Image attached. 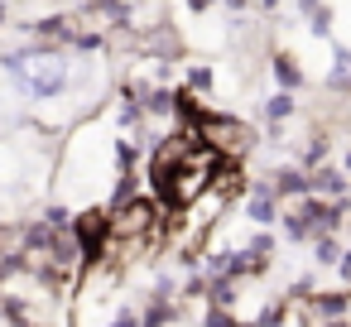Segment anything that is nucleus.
I'll use <instances>...</instances> for the list:
<instances>
[{"instance_id":"9","label":"nucleus","mask_w":351,"mask_h":327,"mask_svg":"<svg viewBox=\"0 0 351 327\" xmlns=\"http://www.w3.org/2000/svg\"><path fill=\"white\" fill-rule=\"evenodd\" d=\"M341 169H346V173H351V149H346V154H341Z\"/></svg>"},{"instance_id":"7","label":"nucleus","mask_w":351,"mask_h":327,"mask_svg":"<svg viewBox=\"0 0 351 327\" xmlns=\"http://www.w3.org/2000/svg\"><path fill=\"white\" fill-rule=\"evenodd\" d=\"M212 82H217V77H212V68H207V63H188V68H183V87H188V92H197L202 101L212 97Z\"/></svg>"},{"instance_id":"8","label":"nucleus","mask_w":351,"mask_h":327,"mask_svg":"<svg viewBox=\"0 0 351 327\" xmlns=\"http://www.w3.org/2000/svg\"><path fill=\"white\" fill-rule=\"evenodd\" d=\"M322 5H327V0H298V15L308 20V15H313V10H322Z\"/></svg>"},{"instance_id":"1","label":"nucleus","mask_w":351,"mask_h":327,"mask_svg":"<svg viewBox=\"0 0 351 327\" xmlns=\"http://www.w3.org/2000/svg\"><path fill=\"white\" fill-rule=\"evenodd\" d=\"M197 135H202V145H207L221 164H245V159L260 149L255 125H245L241 116H221V111H202Z\"/></svg>"},{"instance_id":"4","label":"nucleus","mask_w":351,"mask_h":327,"mask_svg":"<svg viewBox=\"0 0 351 327\" xmlns=\"http://www.w3.org/2000/svg\"><path fill=\"white\" fill-rule=\"evenodd\" d=\"M269 73H274V82H279L284 92H303V82H308V77H303V68H298V58H293V53H284V49H274V53H269Z\"/></svg>"},{"instance_id":"6","label":"nucleus","mask_w":351,"mask_h":327,"mask_svg":"<svg viewBox=\"0 0 351 327\" xmlns=\"http://www.w3.org/2000/svg\"><path fill=\"white\" fill-rule=\"evenodd\" d=\"M327 92H332V97H346V92H351V49H341V44H337L332 68H327Z\"/></svg>"},{"instance_id":"5","label":"nucleus","mask_w":351,"mask_h":327,"mask_svg":"<svg viewBox=\"0 0 351 327\" xmlns=\"http://www.w3.org/2000/svg\"><path fill=\"white\" fill-rule=\"evenodd\" d=\"M293 111H298V101H293V92H274V97H265L260 101V116H265V125H284V121H293Z\"/></svg>"},{"instance_id":"3","label":"nucleus","mask_w":351,"mask_h":327,"mask_svg":"<svg viewBox=\"0 0 351 327\" xmlns=\"http://www.w3.org/2000/svg\"><path fill=\"white\" fill-rule=\"evenodd\" d=\"M308 173H313V193L317 197H346V188H351V173L337 169V164H317Z\"/></svg>"},{"instance_id":"2","label":"nucleus","mask_w":351,"mask_h":327,"mask_svg":"<svg viewBox=\"0 0 351 327\" xmlns=\"http://www.w3.org/2000/svg\"><path fill=\"white\" fill-rule=\"evenodd\" d=\"M279 217H284V197L274 193L269 178H255L250 193H245V221L250 226H274Z\"/></svg>"}]
</instances>
